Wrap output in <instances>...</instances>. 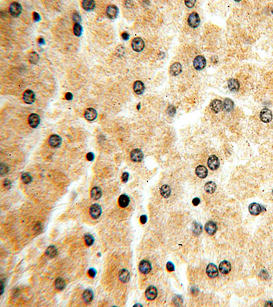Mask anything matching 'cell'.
Here are the masks:
<instances>
[{"label":"cell","mask_w":273,"mask_h":307,"mask_svg":"<svg viewBox=\"0 0 273 307\" xmlns=\"http://www.w3.org/2000/svg\"><path fill=\"white\" fill-rule=\"evenodd\" d=\"M119 278H120V280L122 283H127L130 280V273H129V272L127 270L123 269L120 271V275H119Z\"/></svg>","instance_id":"26"},{"label":"cell","mask_w":273,"mask_h":307,"mask_svg":"<svg viewBox=\"0 0 273 307\" xmlns=\"http://www.w3.org/2000/svg\"><path fill=\"white\" fill-rule=\"evenodd\" d=\"M182 72V65L180 63L176 62L173 63L170 67V74L173 76L180 75Z\"/></svg>","instance_id":"19"},{"label":"cell","mask_w":273,"mask_h":307,"mask_svg":"<svg viewBox=\"0 0 273 307\" xmlns=\"http://www.w3.org/2000/svg\"><path fill=\"white\" fill-rule=\"evenodd\" d=\"M33 18L35 21H39L40 20V16L39 14L35 12L33 14Z\"/></svg>","instance_id":"47"},{"label":"cell","mask_w":273,"mask_h":307,"mask_svg":"<svg viewBox=\"0 0 273 307\" xmlns=\"http://www.w3.org/2000/svg\"><path fill=\"white\" fill-rule=\"evenodd\" d=\"M176 108H175L174 106H173V105L169 106V107H168V109H167V114H169L170 116H174L175 115V114H176Z\"/></svg>","instance_id":"40"},{"label":"cell","mask_w":273,"mask_h":307,"mask_svg":"<svg viewBox=\"0 0 273 307\" xmlns=\"http://www.w3.org/2000/svg\"><path fill=\"white\" fill-rule=\"evenodd\" d=\"M206 273L208 276L211 278H215L218 276V269L216 266L213 263H210L206 268Z\"/></svg>","instance_id":"15"},{"label":"cell","mask_w":273,"mask_h":307,"mask_svg":"<svg viewBox=\"0 0 273 307\" xmlns=\"http://www.w3.org/2000/svg\"><path fill=\"white\" fill-rule=\"evenodd\" d=\"M227 84H228V87L231 91H238L240 88V83L237 79H230L228 81V82H227Z\"/></svg>","instance_id":"23"},{"label":"cell","mask_w":273,"mask_h":307,"mask_svg":"<svg viewBox=\"0 0 273 307\" xmlns=\"http://www.w3.org/2000/svg\"><path fill=\"white\" fill-rule=\"evenodd\" d=\"M194 226H195V229L193 230L194 233L196 234L199 235L201 232V229H202L201 225L200 224H195Z\"/></svg>","instance_id":"42"},{"label":"cell","mask_w":273,"mask_h":307,"mask_svg":"<svg viewBox=\"0 0 273 307\" xmlns=\"http://www.w3.org/2000/svg\"><path fill=\"white\" fill-rule=\"evenodd\" d=\"M73 30H74V34L75 36H81V35L82 34V26L80 25V23H75L74 25V27H73Z\"/></svg>","instance_id":"36"},{"label":"cell","mask_w":273,"mask_h":307,"mask_svg":"<svg viewBox=\"0 0 273 307\" xmlns=\"http://www.w3.org/2000/svg\"><path fill=\"white\" fill-rule=\"evenodd\" d=\"M23 98L24 102H25V103L32 104L35 100L36 96H35V94H34L33 91H31L30 90H27L25 91V92L23 93Z\"/></svg>","instance_id":"10"},{"label":"cell","mask_w":273,"mask_h":307,"mask_svg":"<svg viewBox=\"0 0 273 307\" xmlns=\"http://www.w3.org/2000/svg\"><path fill=\"white\" fill-rule=\"evenodd\" d=\"M139 270L142 274H147L152 270V265L150 262L147 260H143L139 265Z\"/></svg>","instance_id":"5"},{"label":"cell","mask_w":273,"mask_h":307,"mask_svg":"<svg viewBox=\"0 0 273 307\" xmlns=\"http://www.w3.org/2000/svg\"><path fill=\"white\" fill-rule=\"evenodd\" d=\"M195 3L196 1H195V0L194 1H185V4H186V6L188 7V8H192V7H194Z\"/></svg>","instance_id":"44"},{"label":"cell","mask_w":273,"mask_h":307,"mask_svg":"<svg viewBox=\"0 0 273 307\" xmlns=\"http://www.w3.org/2000/svg\"><path fill=\"white\" fill-rule=\"evenodd\" d=\"M188 26L192 28L197 27L200 24V18L197 12H192L188 18Z\"/></svg>","instance_id":"1"},{"label":"cell","mask_w":273,"mask_h":307,"mask_svg":"<svg viewBox=\"0 0 273 307\" xmlns=\"http://www.w3.org/2000/svg\"><path fill=\"white\" fill-rule=\"evenodd\" d=\"M84 240H85L87 246H92L94 242V238L90 234H86L85 236H84Z\"/></svg>","instance_id":"37"},{"label":"cell","mask_w":273,"mask_h":307,"mask_svg":"<svg viewBox=\"0 0 273 307\" xmlns=\"http://www.w3.org/2000/svg\"><path fill=\"white\" fill-rule=\"evenodd\" d=\"M101 196H102V190L99 188V187H94L92 189V191H91V197L92 198L98 200L100 199Z\"/></svg>","instance_id":"29"},{"label":"cell","mask_w":273,"mask_h":307,"mask_svg":"<svg viewBox=\"0 0 273 307\" xmlns=\"http://www.w3.org/2000/svg\"><path fill=\"white\" fill-rule=\"evenodd\" d=\"M90 214L91 216L95 218V219L99 218L101 214H102V208L99 204H93L90 207Z\"/></svg>","instance_id":"7"},{"label":"cell","mask_w":273,"mask_h":307,"mask_svg":"<svg viewBox=\"0 0 273 307\" xmlns=\"http://www.w3.org/2000/svg\"><path fill=\"white\" fill-rule=\"evenodd\" d=\"M28 58H29V60L30 63H33V64H36L39 61V55L36 53V52H31L28 56Z\"/></svg>","instance_id":"35"},{"label":"cell","mask_w":273,"mask_h":307,"mask_svg":"<svg viewBox=\"0 0 273 307\" xmlns=\"http://www.w3.org/2000/svg\"><path fill=\"white\" fill-rule=\"evenodd\" d=\"M260 119L264 123H269L272 119V114L271 110L268 109H262L260 113Z\"/></svg>","instance_id":"6"},{"label":"cell","mask_w":273,"mask_h":307,"mask_svg":"<svg viewBox=\"0 0 273 307\" xmlns=\"http://www.w3.org/2000/svg\"><path fill=\"white\" fill-rule=\"evenodd\" d=\"M66 100H72V94L71 93H70V92H68V93H66Z\"/></svg>","instance_id":"53"},{"label":"cell","mask_w":273,"mask_h":307,"mask_svg":"<svg viewBox=\"0 0 273 307\" xmlns=\"http://www.w3.org/2000/svg\"><path fill=\"white\" fill-rule=\"evenodd\" d=\"M137 109H139V110L140 109V104H139V105H138V106H137Z\"/></svg>","instance_id":"56"},{"label":"cell","mask_w":273,"mask_h":307,"mask_svg":"<svg viewBox=\"0 0 273 307\" xmlns=\"http://www.w3.org/2000/svg\"><path fill=\"white\" fill-rule=\"evenodd\" d=\"M84 116L88 121H94L97 118V111L93 108H88L84 113Z\"/></svg>","instance_id":"16"},{"label":"cell","mask_w":273,"mask_h":307,"mask_svg":"<svg viewBox=\"0 0 273 307\" xmlns=\"http://www.w3.org/2000/svg\"><path fill=\"white\" fill-rule=\"evenodd\" d=\"M234 107V104L232 100L229 99V98H226V99L224 100L223 102V109L227 112H230L232 111Z\"/></svg>","instance_id":"30"},{"label":"cell","mask_w":273,"mask_h":307,"mask_svg":"<svg viewBox=\"0 0 273 307\" xmlns=\"http://www.w3.org/2000/svg\"><path fill=\"white\" fill-rule=\"evenodd\" d=\"M272 12L273 13V7H272Z\"/></svg>","instance_id":"57"},{"label":"cell","mask_w":273,"mask_h":307,"mask_svg":"<svg viewBox=\"0 0 273 307\" xmlns=\"http://www.w3.org/2000/svg\"><path fill=\"white\" fill-rule=\"evenodd\" d=\"M216 229H217V226H216V224L215 222L213 221H209L205 225L206 231L211 235H212L215 234Z\"/></svg>","instance_id":"18"},{"label":"cell","mask_w":273,"mask_h":307,"mask_svg":"<svg viewBox=\"0 0 273 307\" xmlns=\"http://www.w3.org/2000/svg\"><path fill=\"white\" fill-rule=\"evenodd\" d=\"M196 174L198 176L199 178H206V176L208 175V170L203 165H199L196 168Z\"/></svg>","instance_id":"24"},{"label":"cell","mask_w":273,"mask_h":307,"mask_svg":"<svg viewBox=\"0 0 273 307\" xmlns=\"http://www.w3.org/2000/svg\"><path fill=\"white\" fill-rule=\"evenodd\" d=\"M206 65V60L204 56L198 55L193 60V66L197 70H201L205 68Z\"/></svg>","instance_id":"2"},{"label":"cell","mask_w":273,"mask_h":307,"mask_svg":"<svg viewBox=\"0 0 273 307\" xmlns=\"http://www.w3.org/2000/svg\"><path fill=\"white\" fill-rule=\"evenodd\" d=\"M248 210H249V212L252 215L256 216V215L260 214V212H261V207L260 204L256 203H253L250 205L249 207H248Z\"/></svg>","instance_id":"21"},{"label":"cell","mask_w":273,"mask_h":307,"mask_svg":"<svg viewBox=\"0 0 273 307\" xmlns=\"http://www.w3.org/2000/svg\"><path fill=\"white\" fill-rule=\"evenodd\" d=\"M28 122H29V124L31 128H36V127L40 124V118L39 117V115L36 114H31L29 116V118H28Z\"/></svg>","instance_id":"11"},{"label":"cell","mask_w":273,"mask_h":307,"mask_svg":"<svg viewBox=\"0 0 273 307\" xmlns=\"http://www.w3.org/2000/svg\"><path fill=\"white\" fill-rule=\"evenodd\" d=\"M231 268H232L231 264L229 262H227V261H223V262L220 263L219 265L220 272L224 274H228L231 271Z\"/></svg>","instance_id":"20"},{"label":"cell","mask_w":273,"mask_h":307,"mask_svg":"<svg viewBox=\"0 0 273 307\" xmlns=\"http://www.w3.org/2000/svg\"><path fill=\"white\" fill-rule=\"evenodd\" d=\"M82 7L86 11H90L95 8V2L93 0H84L82 2Z\"/></svg>","instance_id":"25"},{"label":"cell","mask_w":273,"mask_h":307,"mask_svg":"<svg viewBox=\"0 0 273 307\" xmlns=\"http://www.w3.org/2000/svg\"><path fill=\"white\" fill-rule=\"evenodd\" d=\"M55 287L58 290H63L66 287V283L64 280L62 278H58L55 281Z\"/></svg>","instance_id":"33"},{"label":"cell","mask_w":273,"mask_h":307,"mask_svg":"<svg viewBox=\"0 0 273 307\" xmlns=\"http://www.w3.org/2000/svg\"><path fill=\"white\" fill-rule=\"evenodd\" d=\"M129 37H130V36H129V34L127 32H123L122 34V38H123L124 40H128Z\"/></svg>","instance_id":"49"},{"label":"cell","mask_w":273,"mask_h":307,"mask_svg":"<svg viewBox=\"0 0 273 307\" xmlns=\"http://www.w3.org/2000/svg\"><path fill=\"white\" fill-rule=\"evenodd\" d=\"M167 269L170 272L174 271V265L173 264V263L168 262L167 263Z\"/></svg>","instance_id":"46"},{"label":"cell","mask_w":273,"mask_h":307,"mask_svg":"<svg viewBox=\"0 0 273 307\" xmlns=\"http://www.w3.org/2000/svg\"><path fill=\"white\" fill-rule=\"evenodd\" d=\"M132 48L135 51H141L145 47V42L141 38H135L132 41Z\"/></svg>","instance_id":"3"},{"label":"cell","mask_w":273,"mask_h":307,"mask_svg":"<svg viewBox=\"0 0 273 307\" xmlns=\"http://www.w3.org/2000/svg\"><path fill=\"white\" fill-rule=\"evenodd\" d=\"M3 186H4L6 188H10V186H11V183H10L8 179H5L4 182H3Z\"/></svg>","instance_id":"50"},{"label":"cell","mask_w":273,"mask_h":307,"mask_svg":"<svg viewBox=\"0 0 273 307\" xmlns=\"http://www.w3.org/2000/svg\"><path fill=\"white\" fill-rule=\"evenodd\" d=\"M204 189L208 193H213L216 189V185L214 182H208L204 186Z\"/></svg>","instance_id":"31"},{"label":"cell","mask_w":273,"mask_h":307,"mask_svg":"<svg viewBox=\"0 0 273 307\" xmlns=\"http://www.w3.org/2000/svg\"><path fill=\"white\" fill-rule=\"evenodd\" d=\"M131 158L134 162H141L143 158V154L139 149H135L131 151Z\"/></svg>","instance_id":"14"},{"label":"cell","mask_w":273,"mask_h":307,"mask_svg":"<svg viewBox=\"0 0 273 307\" xmlns=\"http://www.w3.org/2000/svg\"><path fill=\"white\" fill-rule=\"evenodd\" d=\"M174 303L176 306H181L183 305V299L180 295H176L174 298Z\"/></svg>","instance_id":"39"},{"label":"cell","mask_w":273,"mask_h":307,"mask_svg":"<svg viewBox=\"0 0 273 307\" xmlns=\"http://www.w3.org/2000/svg\"><path fill=\"white\" fill-rule=\"evenodd\" d=\"M38 42L40 44H44V40L43 39V38H39Z\"/></svg>","instance_id":"54"},{"label":"cell","mask_w":273,"mask_h":307,"mask_svg":"<svg viewBox=\"0 0 273 307\" xmlns=\"http://www.w3.org/2000/svg\"><path fill=\"white\" fill-rule=\"evenodd\" d=\"M45 253H46V255L48 257H51V258H53V257L57 255L58 250L54 246H51L49 247H48Z\"/></svg>","instance_id":"34"},{"label":"cell","mask_w":273,"mask_h":307,"mask_svg":"<svg viewBox=\"0 0 273 307\" xmlns=\"http://www.w3.org/2000/svg\"><path fill=\"white\" fill-rule=\"evenodd\" d=\"M157 294H158V291H157V289L155 287L150 286L146 289V296L147 299L149 300H153L156 299Z\"/></svg>","instance_id":"13"},{"label":"cell","mask_w":273,"mask_h":307,"mask_svg":"<svg viewBox=\"0 0 273 307\" xmlns=\"http://www.w3.org/2000/svg\"><path fill=\"white\" fill-rule=\"evenodd\" d=\"M72 19H73V21H74L75 22H76V23H79L81 21V16H80V15L77 12H75V13L73 14Z\"/></svg>","instance_id":"41"},{"label":"cell","mask_w":273,"mask_h":307,"mask_svg":"<svg viewBox=\"0 0 273 307\" xmlns=\"http://www.w3.org/2000/svg\"><path fill=\"white\" fill-rule=\"evenodd\" d=\"M94 154L92 152H90L87 154V159L90 160V161H92L94 160Z\"/></svg>","instance_id":"48"},{"label":"cell","mask_w":273,"mask_h":307,"mask_svg":"<svg viewBox=\"0 0 273 307\" xmlns=\"http://www.w3.org/2000/svg\"><path fill=\"white\" fill-rule=\"evenodd\" d=\"M210 107L213 112H215V114H218L223 110V104L220 100H214L211 102Z\"/></svg>","instance_id":"12"},{"label":"cell","mask_w":273,"mask_h":307,"mask_svg":"<svg viewBox=\"0 0 273 307\" xmlns=\"http://www.w3.org/2000/svg\"><path fill=\"white\" fill-rule=\"evenodd\" d=\"M88 274L90 277H92V278L95 277L96 275V270L94 269V268H90V269L88 270Z\"/></svg>","instance_id":"43"},{"label":"cell","mask_w":273,"mask_h":307,"mask_svg":"<svg viewBox=\"0 0 273 307\" xmlns=\"http://www.w3.org/2000/svg\"><path fill=\"white\" fill-rule=\"evenodd\" d=\"M22 12L21 6L18 2H13L10 6V12L12 16L17 17L19 16Z\"/></svg>","instance_id":"4"},{"label":"cell","mask_w":273,"mask_h":307,"mask_svg":"<svg viewBox=\"0 0 273 307\" xmlns=\"http://www.w3.org/2000/svg\"><path fill=\"white\" fill-rule=\"evenodd\" d=\"M118 203L120 207L123 208L127 207L128 206L129 203H130V199H129V197L127 195H122L119 197Z\"/></svg>","instance_id":"27"},{"label":"cell","mask_w":273,"mask_h":307,"mask_svg":"<svg viewBox=\"0 0 273 307\" xmlns=\"http://www.w3.org/2000/svg\"><path fill=\"white\" fill-rule=\"evenodd\" d=\"M265 306H273V302H268L265 304Z\"/></svg>","instance_id":"55"},{"label":"cell","mask_w":273,"mask_h":307,"mask_svg":"<svg viewBox=\"0 0 273 307\" xmlns=\"http://www.w3.org/2000/svg\"><path fill=\"white\" fill-rule=\"evenodd\" d=\"M128 178H129V174L127 172H124L122 175V179L124 182H127L128 181Z\"/></svg>","instance_id":"45"},{"label":"cell","mask_w":273,"mask_h":307,"mask_svg":"<svg viewBox=\"0 0 273 307\" xmlns=\"http://www.w3.org/2000/svg\"><path fill=\"white\" fill-rule=\"evenodd\" d=\"M106 12L107 16L109 17V19H113L118 16L119 13V10L116 6L110 5L107 7Z\"/></svg>","instance_id":"9"},{"label":"cell","mask_w":273,"mask_h":307,"mask_svg":"<svg viewBox=\"0 0 273 307\" xmlns=\"http://www.w3.org/2000/svg\"><path fill=\"white\" fill-rule=\"evenodd\" d=\"M161 195L164 198H168L171 195V188L168 185H163L160 189Z\"/></svg>","instance_id":"32"},{"label":"cell","mask_w":273,"mask_h":307,"mask_svg":"<svg viewBox=\"0 0 273 307\" xmlns=\"http://www.w3.org/2000/svg\"><path fill=\"white\" fill-rule=\"evenodd\" d=\"M133 90L136 94H142L145 90V86L141 81H136L133 85Z\"/></svg>","instance_id":"22"},{"label":"cell","mask_w":273,"mask_h":307,"mask_svg":"<svg viewBox=\"0 0 273 307\" xmlns=\"http://www.w3.org/2000/svg\"><path fill=\"white\" fill-rule=\"evenodd\" d=\"M94 298V294L92 290L87 289L83 294V299L86 303H90L92 301Z\"/></svg>","instance_id":"28"},{"label":"cell","mask_w":273,"mask_h":307,"mask_svg":"<svg viewBox=\"0 0 273 307\" xmlns=\"http://www.w3.org/2000/svg\"><path fill=\"white\" fill-rule=\"evenodd\" d=\"M62 139L61 137L57 135H53L50 136L49 139V143L53 147H58L61 145Z\"/></svg>","instance_id":"17"},{"label":"cell","mask_w":273,"mask_h":307,"mask_svg":"<svg viewBox=\"0 0 273 307\" xmlns=\"http://www.w3.org/2000/svg\"><path fill=\"white\" fill-rule=\"evenodd\" d=\"M219 158L216 157L215 155H212L209 157L208 160V165L209 168L211 169V170H216L219 167Z\"/></svg>","instance_id":"8"},{"label":"cell","mask_w":273,"mask_h":307,"mask_svg":"<svg viewBox=\"0 0 273 307\" xmlns=\"http://www.w3.org/2000/svg\"><path fill=\"white\" fill-rule=\"evenodd\" d=\"M140 221H141V223L142 224H145L147 222V216L146 215H142L141 218H140Z\"/></svg>","instance_id":"52"},{"label":"cell","mask_w":273,"mask_h":307,"mask_svg":"<svg viewBox=\"0 0 273 307\" xmlns=\"http://www.w3.org/2000/svg\"><path fill=\"white\" fill-rule=\"evenodd\" d=\"M192 204H193L195 206H197L199 204V203H200V199H199V198H195V199H193V200H192Z\"/></svg>","instance_id":"51"},{"label":"cell","mask_w":273,"mask_h":307,"mask_svg":"<svg viewBox=\"0 0 273 307\" xmlns=\"http://www.w3.org/2000/svg\"><path fill=\"white\" fill-rule=\"evenodd\" d=\"M21 179L23 183H25V184H29V183H30L31 180H32L31 176L30 175V174H27V173H24V174H22Z\"/></svg>","instance_id":"38"}]
</instances>
